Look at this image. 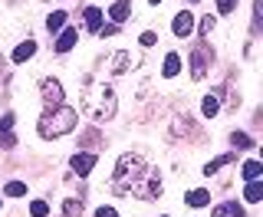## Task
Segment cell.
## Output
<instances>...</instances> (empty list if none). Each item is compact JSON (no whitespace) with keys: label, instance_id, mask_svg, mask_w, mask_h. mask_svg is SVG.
<instances>
[{"label":"cell","instance_id":"7","mask_svg":"<svg viewBox=\"0 0 263 217\" xmlns=\"http://www.w3.org/2000/svg\"><path fill=\"white\" fill-rule=\"evenodd\" d=\"M69 168H72V174L86 178V174L96 168V155H92V152H79V155H72V158H69Z\"/></svg>","mask_w":263,"mask_h":217},{"label":"cell","instance_id":"29","mask_svg":"<svg viewBox=\"0 0 263 217\" xmlns=\"http://www.w3.org/2000/svg\"><path fill=\"white\" fill-rule=\"evenodd\" d=\"M13 115H4V119H0V132H13Z\"/></svg>","mask_w":263,"mask_h":217},{"label":"cell","instance_id":"22","mask_svg":"<svg viewBox=\"0 0 263 217\" xmlns=\"http://www.w3.org/2000/svg\"><path fill=\"white\" fill-rule=\"evenodd\" d=\"M4 194L7 197H23V194H27V185H23V181H10V185L4 188Z\"/></svg>","mask_w":263,"mask_h":217},{"label":"cell","instance_id":"19","mask_svg":"<svg viewBox=\"0 0 263 217\" xmlns=\"http://www.w3.org/2000/svg\"><path fill=\"white\" fill-rule=\"evenodd\" d=\"M63 214L66 217H82V201H79V197H66V201H63Z\"/></svg>","mask_w":263,"mask_h":217},{"label":"cell","instance_id":"26","mask_svg":"<svg viewBox=\"0 0 263 217\" xmlns=\"http://www.w3.org/2000/svg\"><path fill=\"white\" fill-rule=\"evenodd\" d=\"M214 27H217V20H214V16L208 13V16L201 20V33H204V37H211V33H214Z\"/></svg>","mask_w":263,"mask_h":217},{"label":"cell","instance_id":"3","mask_svg":"<svg viewBox=\"0 0 263 217\" xmlns=\"http://www.w3.org/2000/svg\"><path fill=\"white\" fill-rule=\"evenodd\" d=\"M76 122H79V112L76 109H69V105H56V109H46L43 115H40V122H36V132H40V138H60V135H69L72 129H76Z\"/></svg>","mask_w":263,"mask_h":217},{"label":"cell","instance_id":"11","mask_svg":"<svg viewBox=\"0 0 263 217\" xmlns=\"http://www.w3.org/2000/svg\"><path fill=\"white\" fill-rule=\"evenodd\" d=\"M82 16H86V30L89 33L102 30V10H99V7H86V13H82Z\"/></svg>","mask_w":263,"mask_h":217},{"label":"cell","instance_id":"9","mask_svg":"<svg viewBox=\"0 0 263 217\" xmlns=\"http://www.w3.org/2000/svg\"><path fill=\"white\" fill-rule=\"evenodd\" d=\"M76 40H79L76 30H72V27H63L60 30V40H56V53H69V49L76 46Z\"/></svg>","mask_w":263,"mask_h":217},{"label":"cell","instance_id":"20","mask_svg":"<svg viewBox=\"0 0 263 217\" xmlns=\"http://www.w3.org/2000/svg\"><path fill=\"white\" fill-rule=\"evenodd\" d=\"M234 161V155H220V158H214V161H208V168H204V174H217L224 165Z\"/></svg>","mask_w":263,"mask_h":217},{"label":"cell","instance_id":"8","mask_svg":"<svg viewBox=\"0 0 263 217\" xmlns=\"http://www.w3.org/2000/svg\"><path fill=\"white\" fill-rule=\"evenodd\" d=\"M191 76L194 79L208 76V49H204V46H197L194 53H191Z\"/></svg>","mask_w":263,"mask_h":217},{"label":"cell","instance_id":"10","mask_svg":"<svg viewBox=\"0 0 263 217\" xmlns=\"http://www.w3.org/2000/svg\"><path fill=\"white\" fill-rule=\"evenodd\" d=\"M128 13H132V0H115L112 10H109V16H112L115 27H119V23H125V20H128Z\"/></svg>","mask_w":263,"mask_h":217},{"label":"cell","instance_id":"13","mask_svg":"<svg viewBox=\"0 0 263 217\" xmlns=\"http://www.w3.org/2000/svg\"><path fill=\"white\" fill-rule=\"evenodd\" d=\"M178 73H181V56L178 53H168V56H164V66H161V76H178Z\"/></svg>","mask_w":263,"mask_h":217},{"label":"cell","instance_id":"21","mask_svg":"<svg viewBox=\"0 0 263 217\" xmlns=\"http://www.w3.org/2000/svg\"><path fill=\"white\" fill-rule=\"evenodd\" d=\"M217 109H220V102H217V96H208L201 102V112L208 115V119H214V115H217Z\"/></svg>","mask_w":263,"mask_h":217},{"label":"cell","instance_id":"24","mask_svg":"<svg viewBox=\"0 0 263 217\" xmlns=\"http://www.w3.org/2000/svg\"><path fill=\"white\" fill-rule=\"evenodd\" d=\"M30 214H33V217H46V214H49V204H46V201H33V204H30Z\"/></svg>","mask_w":263,"mask_h":217},{"label":"cell","instance_id":"16","mask_svg":"<svg viewBox=\"0 0 263 217\" xmlns=\"http://www.w3.org/2000/svg\"><path fill=\"white\" fill-rule=\"evenodd\" d=\"M243 197H247L250 204L263 201V181H247V191H243Z\"/></svg>","mask_w":263,"mask_h":217},{"label":"cell","instance_id":"32","mask_svg":"<svg viewBox=\"0 0 263 217\" xmlns=\"http://www.w3.org/2000/svg\"><path fill=\"white\" fill-rule=\"evenodd\" d=\"M152 4H161V0H152Z\"/></svg>","mask_w":263,"mask_h":217},{"label":"cell","instance_id":"25","mask_svg":"<svg viewBox=\"0 0 263 217\" xmlns=\"http://www.w3.org/2000/svg\"><path fill=\"white\" fill-rule=\"evenodd\" d=\"M0 148H7V152L16 148V135H13V132H0Z\"/></svg>","mask_w":263,"mask_h":217},{"label":"cell","instance_id":"4","mask_svg":"<svg viewBox=\"0 0 263 217\" xmlns=\"http://www.w3.org/2000/svg\"><path fill=\"white\" fill-rule=\"evenodd\" d=\"M135 63H138V60H135L132 53H125V49H119V53H112L109 60H102V69L109 73V76H122V73H128Z\"/></svg>","mask_w":263,"mask_h":217},{"label":"cell","instance_id":"17","mask_svg":"<svg viewBox=\"0 0 263 217\" xmlns=\"http://www.w3.org/2000/svg\"><path fill=\"white\" fill-rule=\"evenodd\" d=\"M187 204H191V207H208L211 204V194L204 188H194L191 194H187Z\"/></svg>","mask_w":263,"mask_h":217},{"label":"cell","instance_id":"14","mask_svg":"<svg viewBox=\"0 0 263 217\" xmlns=\"http://www.w3.org/2000/svg\"><path fill=\"white\" fill-rule=\"evenodd\" d=\"M214 217H247V214H243V207L237 204V201H230V204L214 207Z\"/></svg>","mask_w":263,"mask_h":217},{"label":"cell","instance_id":"2","mask_svg":"<svg viewBox=\"0 0 263 217\" xmlns=\"http://www.w3.org/2000/svg\"><path fill=\"white\" fill-rule=\"evenodd\" d=\"M115 105H119V99H115V89L109 82H96V86L82 89V96H79L82 115H89L92 122H109L115 115Z\"/></svg>","mask_w":263,"mask_h":217},{"label":"cell","instance_id":"27","mask_svg":"<svg viewBox=\"0 0 263 217\" xmlns=\"http://www.w3.org/2000/svg\"><path fill=\"white\" fill-rule=\"evenodd\" d=\"M234 7H237V0H217V10L220 13H234Z\"/></svg>","mask_w":263,"mask_h":217},{"label":"cell","instance_id":"23","mask_svg":"<svg viewBox=\"0 0 263 217\" xmlns=\"http://www.w3.org/2000/svg\"><path fill=\"white\" fill-rule=\"evenodd\" d=\"M230 141H234V148H253V138L247 135V132H234Z\"/></svg>","mask_w":263,"mask_h":217},{"label":"cell","instance_id":"5","mask_svg":"<svg viewBox=\"0 0 263 217\" xmlns=\"http://www.w3.org/2000/svg\"><path fill=\"white\" fill-rule=\"evenodd\" d=\"M40 93H43V102L46 109H56V105H63V86H60V79H43L40 82Z\"/></svg>","mask_w":263,"mask_h":217},{"label":"cell","instance_id":"31","mask_svg":"<svg viewBox=\"0 0 263 217\" xmlns=\"http://www.w3.org/2000/svg\"><path fill=\"white\" fill-rule=\"evenodd\" d=\"M99 33H102V37H115V33H119V27H115V23H109V27H102Z\"/></svg>","mask_w":263,"mask_h":217},{"label":"cell","instance_id":"15","mask_svg":"<svg viewBox=\"0 0 263 217\" xmlns=\"http://www.w3.org/2000/svg\"><path fill=\"white\" fill-rule=\"evenodd\" d=\"M63 27H66V10H53V13L46 16V30L49 33H60Z\"/></svg>","mask_w":263,"mask_h":217},{"label":"cell","instance_id":"18","mask_svg":"<svg viewBox=\"0 0 263 217\" xmlns=\"http://www.w3.org/2000/svg\"><path fill=\"white\" fill-rule=\"evenodd\" d=\"M240 174H243V181H260L263 165H260V161H247L243 168H240Z\"/></svg>","mask_w":263,"mask_h":217},{"label":"cell","instance_id":"30","mask_svg":"<svg viewBox=\"0 0 263 217\" xmlns=\"http://www.w3.org/2000/svg\"><path fill=\"white\" fill-rule=\"evenodd\" d=\"M96 217H119V211H115V207H99Z\"/></svg>","mask_w":263,"mask_h":217},{"label":"cell","instance_id":"1","mask_svg":"<svg viewBox=\"0 0 263 217\" xmlns=\"http://www.w3.org/2000/svg\"><path fill=\"white\" fill-rule=\"evenodd\" d=\"M112 191L122 194V197L155 201V197H161V174H158V168H152L142 155L128 152V155H122L119 161H115Z\"/></svg>","mask_w":263,"mask_h":217},{"label":"cell","instance_id":"28","mask_svg":"<svg viewBox=\"0 0 263 217\" xmlns=\"http://www.w3.org/2000/svg\"><path fill=\"white\" fill-rule=\"evenodd\" d=\"M155 40H158V33H152V30L142 33V46H155Z\"/></svg>","mask_w":263,"mask_h":217},{"label":"cell","instance_id":"12","mask_svg":"<svg viewBox=\"0 0 263 217\" xmlns=\"http://www.w3.org/2000/svg\"><path fill=\"white\" fill-rule=\"evenodd\" d=\"M33 53H36V40H27V43H20L13 49V63H27Z\"/></svg>","mask_w":263,"mask_h":217},{"label":"cell","instance_id":"6","mask_svg":"<svg viewBox=\"0 0 263 217\" xmlns=\"http://www.w3.org/2000/svg\"><path fill=\"white\" fill-rule=\"evenodd\" d=\"M191 30H194V13H191V10H181L175 20H171V33H175L178 40L191 37Z\"/></svg>","mask_w":263,"mask_h":217}]
</instances>
